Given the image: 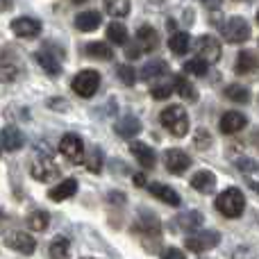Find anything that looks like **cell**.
<instances>
[{
    "mask_svg": "<svg viewBox=\"0 0 259 259\" xmlns=\"http://www.w3.org/2000/svg\"><path fill=\"white\" fill-rule=\"evenodd\" d=\"M214 207L223 216H228V219H239V216L243 214V209H246V196H243L241 189L230 187V189H225L221 196H216Z\"/></svg>",
    "mask_w": 259,
    "mask_h": 259,
    "instance_id": "obj_1",
    "label": "cell"
},
{
    "mask_svg": "<svg viewBox=\"0 0 259 259\" xmlns=\"http://www.w3.org/2000/svg\"><path fill=\"white\" fill-rule=\"evenodd\" d=\"M159 121L173 137H184V134L189 132V116L182 105H170V107H166L164 112L159 114Z\"/></svg>",
    "mask_w": 259,
    "mask_h": 259,
    "instance_id": "obj_2",
    "label": "cell"
},
{
    "mask_svg": "<svg viewBox=\"0 0 259 259\" xmlns=\"http://www.w3.org/2000/svg\"><path fill=\"white\" fill-rule=\"evenodd\" d=\"M71 87L77 96L91 98V96H96V91H98V87H100V73L94 71V68H84V71H80L73 77Z\"/></svg>",
    "mask_w": 259,
    "mask_h": 259,
    "instance_id": "obj_3",
    "label": "cell"
},
{
    "mask_svg": "<svg viewBox=\"0 0 259 259\" xmlns=\"http://www.w3.org/2000/svg\"><path fill=\"white\" fill-rule=\"evenodd\" d=\"M221 243V234L216 230H202V232H193L191 237L184 239V248L191 252H207Z\"/></svg>",
    "mask_w": 259,
    "mask_h": 259,
    "instance_id": "obj_4",
    "label": "cell"
},
{
    "mask_svg": "<svg viewBox=\"0 0 259 259\" xmlns=\"http://www.w3.org/2000/svg\"><path fill=\"white\" fill-rule=\"evenodd\" d=\"M30 173H32V178L39 180V182H48V180L57 178V175H59V168H57V164L53 161L50 152H46V155H36L34 159H32Z\"/></svg>",
    "mask_w": 259,
    "mask_h": 259,
    "instance_id": "obj_5",
    "label": "cell"
},
{
    "mask_svg": "<svg viewBox=\"0 0 259 259\" xmlns=\"http://www.w3.org/2000/svg\"><path fill=\"white\" fill-rule=\"evenodd\" d=\"M59 152H62L71 164H80V161L84 159V143H82V139L77 137V134L68 132V134H64L62 141H59Z\"/></svg>",
    "mask_w": 259,
    "mask_h": 259,
    "instance_id": "obj_6",
    "label": "cell"
},
{
    "mask_svg": "<svg viewBox=\"0 0 259 259\" xmlns=\"http://www.w3.org/2000/svg\"><path fill=\"white\" fill-rule=\"evenodd\" d=\"M223 36L230 41V44H243V41L250 39V25H248L246 18L232 16L223 25Z\"/></svg>",
    "mask_w": 259,
    "mask_h": 259,
    "instance_id": "obj_7",
    "label": "cell"
},
{
    "mask_svg": "<svg viewBox=\"0 0 259 259\" xmlns=\"http://www.w3.org/2000/svg\"><path fill=\"white\" fill-rule=\"evenodd\" d=\"M196 53H198V59L207 64H214L221 59V44L216 36H209V34H202L196 44Z\"/></svg>",
    "mask_w": 259,
    "mask_h": 259,
    "instance_id": "obj_8",
    "label": "cell"
},
{
    "mask_svg": "<svg viewBox=\"0 0 259 259\" xmlns=\"http://www.w3.org/2000/svg\"><path fill=\"white\" fill-rule=\"evenodd\" d=\"M5 246L9 248V250H16L21 252V255H32L36 248V241L32 234L23 232V230H16V232L7 234V239H5Z\"/></svg>",
    "mask_w": 259,
    "mask_h": 259,
    "instance_id": "obj_9",
    "label": "cell"
},
{
    "mask_svg": "<svg viewBox=\"0 0 259 259\" xmlns=\"http://www.w3.org/2000/svg\"><path fill=\"white\" fill-rule=\"evenodd\" d=\"M141 234L143 239L146 237H152V239H159L161 237V223L159 219H157L152 211H143L141 216L137 219V223H134V234Z\"/></svg>",
    "mask_w": 259,
    "mask_h": 259,
    "instance_id": "obj_10",
    "label": "cell"
},
{
    "mask_svg": "<svg viewBox=\"0 0 259 259\" xmlns=\"http://www.w3.org/2000/svg\"><path fill=\"white\" fill-rule=\"evenodd\" d=\"M164 164H166V170H168V173L182 175L184 170L191 166V157H189L184 150H180V148H170V150L164 152Z\"/></svg>",
    "mask_w": 259,
    "mask_h": 259,
    "instance_id": "obj_11",
    "label": "cell"
},
{
    "mask_svg": "<svg viewBox=\"0 0 259 259\" xmlns=\"http://www.w3.org/2000/svg\"><path fill=\"white\" fill-rule=\"evenodd\" d=\"M12 32L16 36H23V39H34L41 34V23L30 16H18L12 21Z\"/></svg>",
    "mask_w": 259,
    "mask_h": 259,
    "instance_id": "obj_12",
    "label": "cell"
},
{
    "mask_svg": "<svg viewBox=\"0 0 259 259\" xmlns=\"http://www.w3.org/2000/svg\"><path fill=\"white\" fill-rule=\"evenodd\" d=\"M134 44L141 48V53H152L159 46V34L152 25H141L134 34Z\"/></svg>",
    "mask_w": 259,
    "mask_h": 259,
    "instance_id": "obj_13",
    "label": "cell"
},
{
    "mask_svg": "<svg viewBox=\"0 0 259 259\" xmlns=\"http://www.w3.org/2000/svg\"><path fill=\"white\" fill-rule=\"evenodd\" d=\"M0 146H3L7 152L21 150V148L25 146V137H23V132L16 125H7V127L0 130Z\"/></svg>",
    "mask_w": 259,
    "mask_h": 259,
    "instance_id": "obj_14",
    "label": "cell"
},
{
    "mask_svg": "<svg viewBox=\"0 0 259 259\" xmlns=\"http://www.w3.org/2000/svg\"><path fill=\"white\" fill-rule=\"evenodd\" d=\"M130 152L137 157V161H139V164H141L146 170L155 168L157 155H155V150H152L148 143H143V141H132V143H130Z\"/></svg>",
    "mask_w": 259,
    "mask_h": 259,
    "instance_id": "obj_15",
    "label": "cell"
},
{
    "mask_svg": "<svg viewBox=\"0 0 259 259\" xmlns=\"http://www.w3.org/2000/svg\"><path fill=\"white\" fill-rule=\"evenodd\" d=\"M246 123H248V118L243 116L241 112H225L223 116H221L219 127L223 134H237L246 127Z\"/></svg>",
    "mask_w": 259,
    "mask_h": 259,
    "instance_id": "obj_16",
    "label": "cell"
},
{
    "mask_svg": "<svg viewBox=\"0 0 259 259\" xmlns=\"http://www.w3.org/2000/svg\"><path fill=\"white\" fill-rule=\"evenodd\" d=\"M148 189H150V193L155 198H159L161 202H166V205H173V207H178L180 202V193L175 191L173 187H168V184H161V182H152V184H148Z\"/></svg>",
    "mask_w": 259,
    "mask_h": 259,
    "instance_id": "obj_17",
    "label": "cell"
},
{
    "mask_svg": "<svg viewBox=\"0 0 259 259\" xmlns=\"http://www.w3.org/2000/svg\"><path fill=\"white\" fill-rule=\"evenodd\" d=\"M77 193V180L75 178H66L64 182H59L57 187L50 189V200L53 202H62V200H68V198H73Z\"/></svg>",
    "mask_w": 259,
    "mask_h": 259,
    "instance_id": "obj_18",
    "label": "cell"
},
{
    "mask_svg": "<svg viewBox=\"0 0 259 259\" xmlns=\"http://www.w3.org/2000/svg\"><path fill=\"white\" fill-rule=\"evenodd\" d=\"M114 132L118 134V137H123V139H134L139 132H141V121H139L137 116H123L121 121L114 125Z\"/></svg>",
    "mask_w": 259,
    "mask_h": 259,
    "instance_id": "obj_19",
    "label": "cell"
},
{
    "mask_svg": "<svg viewBox=\"0 0 259 259\" xmlns=\"http://www.w3.org/2000/svg\"><path fill=\"white\" fill-rule=\"evenodd\" d=\"M202 223H205V216H202L200 211H184V214H180L178 219H175V225H178L182 232H193V230H198Z\"/></svg>",
    "mask_w": 259,
    "mask_h": 259,
    "instance_id": "obj_20",
    "label": "cell"
},
{
    "mask_svg": "<svg viewBox=\"0 0 259 259\" xmlns=\"http://www.w3.org/2000/svg\"><path fill=\"white\" fill-rule=\"evenodd\" d=\"M191 187L200 193H211L216 189V175L211 170H198L191 178Z\"/></svg>",
    "mask_w": 259,
    "mask_h": 259,
    "instance_id": "obj_21",
    "label": "cell"
},
{
    "mask_svg": "<svg viewBox=\"0 0 259 259\" xmlns=\"http://www.w3.org/2000/svg\"><path fill=\"white\" fill-rule=\"evenodd\" d=\"M36 62H39V66L44 68L48 75H59V73H62V62H59V57H55L48 48L36 53Z\"/></svg>",
    "mask_w": 259,
    "mask_h": 259,
    "instance_id": "obj_22",
    "label": "cell"
},
{
    "mask_svg": "<svg viewBox=\"0 0 259 259\" xmlns=\"http://www.w3.org/2000/svg\"><path fill=\"white\" fill-rule=\"evenodd\" d=\"M100 23H103L100 12H80L75 16V27L82 32H94Z\"/></svg>",
    "mask_w": 259,
    "mask_h": 259,
    "instance_id": "obj_23",
    "label": "cell"
},
{
    "mask_svg": "<svg viewBox=\"0 0 259 259\" xmlns=\"http://www.w3.org/2000/svg\"><path fill=\"white\" fill-rule=\"evenodd\" d=\"M259 62L255 57V53H250V50H241L237 57V64H234V71L239 73V75H248V73L257 71Z\"/></svg>",
    "mask_w": 259,
    "mask_h": 259,
    "instance_id": "obj_24",
    "label": "cell"
},
{
    "mask_svg": "<svg viewBox=\"0 0 259 259\" xmlns=\"http://www.w3.org/2000/svg\"><path fill=\"white\" fill-rule=\"evenodd\" d=\"M173 89L180 94V98L189 100V103H196V100H198L196 87H193L184 75H173Z\"/></svg>",
    "mask_w": 259,
    "mask_h": 259,
    "instance_id": "obj_25",
    "label": "cell"
},
{
    "mask_svg": "<svg viewBox=\"0 0 259 259\" xmlns=\"http://www.w3.org/2000/svg\"><path fill=\"white\" fill-rule=\"evenodd\" d=\"M168 48L173 55H187L191 48V36L187 32H173L168 39Z\"/></svg>",
    "mask_w": 259,
    "mask_h": 259,
    "instance_id": "obj_26",
    "label": "cell"
},
{
    "mask_svg": "<svg viewBox=\"0 0 259 259\" xmlns=\"http://www.w3.org/2000/svg\"><path fill=\"white\" fill-rule=\"evenodd\" d=\"M168 73V64L164 62V59H155V62H148L146 66H143L141 71V80H157V77L166 75Z\"/></svg>",
    "mask_w": 259,
    "mask_h": 259,
    "instance_id": "obj_27",
    "label": "cell"
},
{
    "mask_svg": "<svg viewBox=\"0 0 259 259\" xmlns=\"http://www.w3.org/2000/svg\"><path fill=\"white\" fill-rule=\"evenodd\" d=\"M48 252H50V259H68V255H71V241L66 237H55Z\"/></svg>",
    "mask_w": 259,
    "mask_h": 259,
    "instance_id": "obj_28",
    "label": "cell"
},
{
    "mask_svg": "<svg viewBox=\"0 0 259 259\" xmlns=\"http://www.w3.org/2000/svg\"><path fill=\"white\" fill-rule=\"evenodd\" d=\"M84 53L94 59H112L114 57V50L109 44H100V41H91V44L84 46Z\"/></svg>",
    "mask_w": 259,
    "mask_h": 259,
    "instance_id": "obj_29",
    "label": "cell"
},
{
    "mask_svg": "<svg viewBox=\"0 0 259 259\" xmlns=\"http://www.w3.org/2000/svg\"><path fill=\"white\" fill-rule=\"evenodd\" d=\"M48 225H50V214L48 211L36 209V211H32V214L27 216V228H30L32 232H44Z\"/></svg>",
    "mask_w": 259,
    "mask_h": 259,
    "instance_id": "obj_30",
    "label": "cell"
},
{
    "mask_svg": "<svg viewBox=\"0 0 259 259\" xmlns=\"http://www.w3.org/2000/svg\"><path fill=\"white\" fill-rule=\"evenodd\" d=\"M105 9L114 18H125L130 14V0H105Z\"/></svg>",
    "mask_w": 259,
    "mask_h": 259,
    "instance_id": "obj_31",
    "label": "cell"
},
{
    "mask_svg": "<svg viewBox=\"0 0 259 259\" xmlns=\"http://www.w3.org/2000/svg\"><path fill=\"white\" fill-rule=\"evenodd\" d=\"M107 41H109V44L125 46L127 44V30H125V25H121V23H112V25L107 27Z\"/></svg>",
    "mask_w": 259,
    "mask_h": 259,
    "instance_id": "obj_32",
    "label": "cell"
},
{
    "mask_svg": "<svg viewBox=\"0 0 259 259\" xmlns=\"http://www.w3.org/2000/svg\"><path fill=\"white\" fill-rule=\"evenodd\" d=\"M225 96H228L232 103H241V105L250 100V91H248L243 84H230L228 89H225Z\"/></svg>",
    "mask_w": 259,
    "mask_h": 259,
    "instance_id": "obj_33",
    "label": "cell"
},
{
    "mask_svg": "<svg viewBox=\"0 0 259 259\" xmlns=\"http://www.w3.org/2000/svg\"><path fill=\"white\" fill-rule=\"evenodd\" d=\"M82 161H84V166L91 173H100V168H103V150H100V148H91L89 155Z\"/></svg>",
    "mask_w": 259,
    "mask_h": 259,
    "instance_id": "obj_34",
    "label": "cell"
},
{
    "mask_svg": "<svg viewBox=\"0 0 259 259\" xmlns=\"http://www.w3.org/2000/svg\"><path fill=\"white\" fill-rule=\"evenodd\" d=\"M116 75L125 87H132L134 82H137V73H134V68L130 66V64H121V66L116 68Z\"/></svg>",
    "mask_w": 259,
    "mask_h": 259,
    "instance_id": "obj_35",
    "label": "cell"
},
{
    "mask_svg": "<svg viewBox=\"0 0 259 259\" xmlns=\"http://www.w3.org/2000/svg\"><path fill=\"white\" fill-rule=\"evenodd\" d=\"M207 68H209V64L202 62V59H189V62H184V71L191 73V75H205Z\"/></svg>",
    "mask_w": 259,
    "mask_h": 259,
    "instance_id": "obj_36",
    "label": "cell"
},
{
    "mask_svg": "<svg viewBox=\"0 0 259 259\" xmlns=\"http://www.w3.org/2000/svg\"><path fill=\"white\" fill-rule=\"evenodd\" d=\"M18 75V68L9 62H0V82H14Z\"/></svg>",
    "mask_w": 259,
    "mask_h": 259,
    "instance_id": "obj_37",
    "label": "cell"
},
{
    "mask_svg": "<svg viewBox=\"0 0 259 259\" xmlns=\"http://www.w3.org/2000/svg\"><path fill=\"white\" fill-rule=\"evenodd\" d=\"M170 94H173V84H155L150 89V96L155 100H166L170 98Z\"/></svg>",
    "mask_w": 259,
    "mask_h": 259,
    "instance_id": "obj_38",
    "label": "cell"
},
{
    "mask_svg": "<svg viewBox=\"0 0 259 259\" xmlns=\"http://www.w3.org/2000/svg\"><path fill=\"white\" fill-rule=\"evenodd\" d=\"M234 164H237V168L241 173H255V170H259V164L255 159H250V157H239Z\"/></svg>",
    "mask_w": 259,
    "mask_h": 259,
    "instance_id": "obj_39",
    "label": "cell"
},
{
    "mask_svg": "<svg viewBox=\"0 0 259 259\" xmlns=\"http://www.w3.org/2000/svg\"><path fill=\"white\" fill-rule=\"evenodd\" d=\"M209 146H211V134L207 132V130H198V132H196V148L207 150Z\"/></svg>",
    "mask_w": 259,
    "mask_h": 259,
    "instance_id": "obj_40",
    "label": "cell"
},
{
    "mask_svg": "<svg viewBox=\"0 0 259 259\" xmlns=\"http://www.w3.org/2000/svg\"><path fill=\"white\" fill-rule=\"evenodd\" d=\"M161 259H187V257H184V252L180 248H166Z\"/></svg>",
    "mask_w": 259,
    "mask_h": 259,
    "instance_id": "obj_41",
    "label": "cell"
},
{
    "mask_svg": "<svg viewBox=\"0 0 259 259\" xmlns=\"http://www.w3.org/2000/svg\"><path fill=\"white\" fill-rule=\"evenodd\" d=\"M234 259H255V252L250 250V248H237V250H234V255H232Z\"/></svg>",
    "mask_w": 259,
    "mask_h": 259,
    "instance_id": "obj_42",
    "label": "cell"
},
{
    "mask_svg": "<svg viewBox=\"0 0 259 259\" xmlns=\"http://www.w3.org/2000/svg\"><path fill=\"white\" fill-rule=\"evenodd\" d=\"M109 202H118V205H125V193L112 191V193H109Z\"/></svg>",
    "mask_w": 259,
    "mask_h": 259,
    "instance_id": "obj_43",
    "label": "cell"
},
{
    "mask_svg": "<svg viewBox=\"0 0 259 259\" xmlns=\"http://www.w3.org/2000/svg\"><path fill=\"white\" fill-rule=\"evenodd\" d=\"M125 55H127V59H137V57H141V48H139V46H132V48L125 50Z\"/></svg>",
    "mask_w": 259,
    "mask_h": 259,
    "instance_id": "obj_44",
    "label": "cell"
},
{
    "mask_svg": "<svg viewBox=\"0 0 259 259\" xmlns=\"http://www.w3.org/2000/svg\"><path fill=\"white\" fill-rule=\"evenodd\" d=\"M132 182L137 184V187H146V175H143V173H137V175L132 178Z\"/></svg>",
    "mask_w": 259,
    "mask_h": 259,
    "instance_id": "obj_45",
    "label": "cell"
},
{
    "mask_svg": "<svg viewBox=\"0 0 259 259\" xmlns=\"http://www.w3.org/2000/svg\"><path fill=\"white\" fill-rule=\"evenodd\" d=\"M202 3H205L207 9H219L221 7V0H202Z\"/></svg>",
    "mask_w": 259,
    "mask_h": 259,
    "instance_id": "obj_46",
    "label": "cell"
},
{
    "mask_svg": "<svg viewBox=\"0 0 259 259\" xmlns=\"http://www.w3.org/2000/svg\"><path fill=\"white\" fill-rule=\"evenodd\" d=\"M7 223H9L7 214H5V211H0V232H3V230H5V228H7Z\"/></svg>",
    "mask_w": 259,
    "mask_h": 259,
    "instance_id": "obj_47",
    "label": "cell"
},
{
    "mask_svg": "<svg viewBox=\"0 0 259 259\" xmlns=\"http://www.w3.org/2000/svg\"><path fill=\"white\" fill-rule=\"evenodd\" d=\"M9 7H12V0H0V12H5Z\"/></svg>",
    "mask_w": 259,
    "mask_h": 259,
    "instance_id": "obj_48",
    "label": "cell"
},
{
    "mask_svg": "<svg viewBox=\"0 0 259 259\" xmlns=\"http://www.w3.org/2000/svg\"><path fill=\"white\" fill-rule=\"evenodd\" d=\"M252 143H255V146L259 148V130H257V132H255V134H252Z\"/></svg>",
    "mask_w": 259,
    "mask_h": 259,
    "instance_id": "obj_49",
    "label": "cell"
},
{
    "mask_svg": "<svg viewBox=\"0 0 259 259\" xmlns=\"http://www.w3.org/2000/svg\"><path fill=\"white\" fill-rule=\"evenodd\" d=\"M252 189H257V191H259V184H252Z\"/></svg>",
    "mask_w": 259,
    "mask_h": 259,
    "instance_id": "obj_50",
    "label": "cell"
},
{
    "mask_svg": "<svg viewBox=\"0 0 259 259\" xmlns=\"http://www.w3.org/2000/svg\"><path fill=\"white\" fill-rule=\"evenodd\" d=\"M73 3H84V0H73Z\"/></svg>",
    "mask_w": 259,
    "mask_h": 259,
    "instance_id": "obj_51",
    "label": "cell"
},
{
    "mask_svg": "<svg viewBox=\"0 0 259 259\" xmlns=\"http://www.w3.org/2000/svg\"><path fill=\"white\" fill-rule=\"evenodd\" d=\"M84 259H96V257H84Z\"/></svg>",
    "mask_w": 259,
    "mask_h": 259,
    "instance_id": "obj_52",
    "label": "cell"
},
{
    "mask_svg": "<svg viewBox=\"0 0 259 259\" xmlns=\"http://www.w3.org/2000/svg\"><path fill=\"white\" fill-rule=\"evenodd\" d=\"M257 21H259V12H257Z\"/></svg>",
    "mask_w": 259,
    "mask_h": 259,
    "instance_id": "obj_53",
    "label": "cell"
},
{
    "mask_svg": "<svg viewBox=\"0 0 259 259\" xmlns=\"http://www.w3.org/2000/svg\"><path fill=\"white\" fill-rule=\"evenodd\" d=\"M257 221H259V219H257Z\"/></svg>",
    "mask_w": 259,
    "mask_h": 259,
    "instance_id": "obj_54",
    "label": "cell"
}]
</instances>
